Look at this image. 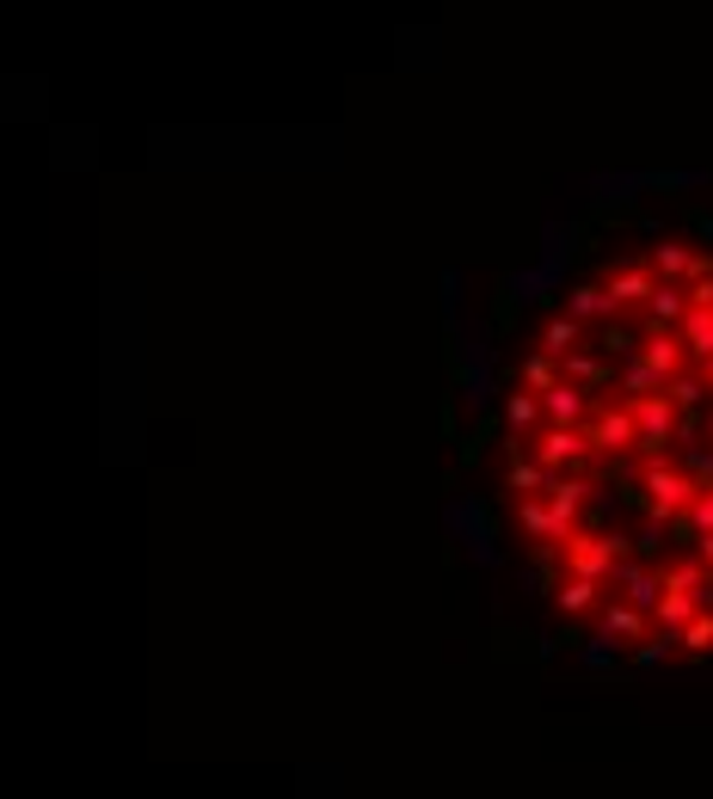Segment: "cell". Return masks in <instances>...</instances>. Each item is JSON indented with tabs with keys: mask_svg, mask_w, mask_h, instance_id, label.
<instances>
[{
	"mask_svg": "<svg viewBox=\"0 0 713 799\" xmlns=\"http://www.w3.org/2000/svg\"><path fill=\"white\" fill-rule=\"evenodd\" d=\"M695 492H701V480L689 468H670V461H652V468H646V511H652V517L677 523Z\"/></svg>",
	"mask_w": 713,
	"mask_h": 799,
	"instance_id": "6da1fadb",
	"label": "cell"
},
{
	"mask_svg": "<svg viewBox=\"0 0 713 799\" xmlns=\"http://www.w3.org/2000/svg\"><path fill=\"white\" fill-rule=\"evenodd\" d=\"M566 566H573V579H597L603 584L615 572V553H621V535H590V529H573L566 541Z\"/></svg>",
	"mask_w": 713,
	"mask_h": 799,
	"instance_id": "7a4b0ae2",
	"label": "cell"
},
{
	"mask_svg": "<svg viewBox=\"0 0 713 799\" xmlns=\"http://www.w3.org/2000/svg\"><path fill=\"white\" fill-rule=\"evenodd\" d=\"M585 437H590V455H621V449H634L640 431H634V407L621 400V407H603L597 419L585 424Z\"/></svg>",
	"mask_w": 713,
	"mask_h": 799,
	"instance_id": "3957f363",
	"label": "cell"
},
{
	"mask_svg": "<svg viewBox=\"0 0 713 799\" xmlns=\"http://www.w3.org/2000/svg\"><path fill=\"white\" fill-rule=\"evenodd\" d=\"M627 407H634V431H640L646 449H665V443L677 437V400H670V393H640Z\"/></svg>",
	"mask_w": 713,
	"mask_h": 799,
	"instance_id": "277c9868",
	"label": "cell"
},
{
	"mask_svg": "<svg viewBox=\"0 0 713 799\" xmlns=\"http://www.w3.org/2000/svg\"><path fill=\"white\" fill-rule=\"evenodd\" d=\"M585 455H590L585 424H554V431L535 437V461H547V468H573V461H585Z\"/></svg>",
	"mask_w": 713,
	"mask_h": 799,
	"instance_id": "5b68a950",
	"label": "cell"
},
{
	"mask_svg": "<svg viewBox=\"0 0 713 799\" xmlns=\"http://www.w3.org/2000/svg\"><path fill=\"white\" fill-rule=\"evenodd\" d=\"M609 301H615V308H646V296H652V277L640 265H621V271H609Z\"/></svg>",
	"mask_w": 713,
	"mask_h": 799,
	"instance_id": "8992f818",
	"label": "cell"
},
{
	"mask_svg": "<svg viewBox=\"0 0 713 799\" xmlns=\"http://www.w3.org/2000/svg\"><path fill=\"white\" fill-rule=\"evenodd\" d=\"M542 419H554V424H585V393L559 376L554 388L542 393Z\"/></svg>",
	"mask_w": 713,
	"mask_h": 799,
	"instance_id": "52a82bcc",
	"label": "cell"
},
{
	"mask_svg": "<svg viewBox=\"0 0 713 799\" xmlns=\"http://www.w3.org/2000/svg\"><path fill=\"white\" fill-rule=\"evenodd\" d=\"M566 313H573L578 327H585V320H609V313H615V301H609L603 283H578L573 296H566Z\"/></svg>",
	"mask_w": 713,
	"mask_h": 799,
	"instance_id": "ba28073f",
	"label": "cell"
},
{
	"mask_svg": "<svg viewBox=\"0 0 713 799\" xmlns=\"http://www.w3.org/2000/svg\"><path fill=\"white\" fill-rule=\"evenodd\" d=\"M517 523H523V529L535 535V541H566V529L554 523V504H542L535 492H529V499L517 504Z\"/></svg>",
	"mask_w": 713,
	"mask_h": 799,
	"instance_id": "9c48e42d",
	"label": "cell"
},
{
	"mask_svg": "<svg viewBox=\"0 0 713 799\" xmlns=\"http://www.w3.org/2000/svg\"><path fill=\"white\" fill-rule=\"evenodd\" d=\"M505 424H511V437L523 443L529 431H535V424H542V393H511V400H505Z\"/></svg>",
	"mask_w": 713,
	"mask_h": 799,
	"instance_id": "30bf717a",
	"label": "cell"
},
{
	"mask_svg": "<svg viewBox=\"0 0 713 799\" xmlns=\"http://www.w3.org/2000/svg\"><path fill=\"white\" fill-rule=\"evenodd\" d=\"M652 265L665 271L670 283H682V277H695V271H708V265L695 259V252H689V247H677V240H665V247L652 252Z\"/></svg>",
	"mask_w": 713,
	"mask_h": 799,
	"instance_id": "8fae6325",
	"label": "cell"
},
{
	"mask_svg": "<svg viewBox=\"0 0 713 799\" xmlns=\"http://www.w3.org/2000/svg\"><path fill=\"white\" fill-rule=\"evenodd\" d=\"M578 339H585V327H578L573 313H559V320H547V327H542V351H547V357H566Z\"/></svg>",
	"mask_w": 713,
	"mask_h": 799,
	"instance_id": "7c38bea8",
	"label": "cell"
},
{
	"mask_svg": "<svg viewBox=\"0 0 713 799\" xmlns=\"http://www.w3.org/2000/svg\"><path fill=\"white\" fill-rule=\"evenodd\" d=\"M658 388H665V376H658L646 357H627V369H621V393L640 400V393H658Z\"/></svg>",
	"mask_w": 713,
	"mask_h": 799,
	"instance_id": "4fadbf2b",
	"label": "cell"
},
{
	"mask_svg": "<svg viewBox=\"0 0 713 799\" xmlns=\"http://www.w3.org/2000/svg\"><path fill=\"white\" fill-rule=\"evenodd\" d=\"M547 480H554V468H547V461H529V455H517L511 461V492H547Z\"/></svg>",
	"mask_w": 713,
	"mask_h": 799,
	"instance_id": "5bb4252c",
	"label": "cell"
},
{
	"mask_svg": "<svg viewBox=\"0 0 713 799\" xmlns=\"http://www.w3.org/2000/svg\"><path fill=\"white\" fill-rule=\"evenodd\" d=\"M603 634H615V640H640V634H646V609H634V603H615V609L603 615Z\"/></svg>",
	"mask_w": 713,
	"mask_h": 799,
	"instance_id": "9a60e30c",
	"label": "cell"
},
{
	"mask_svg": "<svg viewBox=\"0 0 713 799\" xmlns=\"http://www.w3.org/2000/svg\"><path fill=\"white\" fill-rule=\"evenodd\" d=\"M517 376H523L529 393H547L559 381V369H554V357H547V351H535V357H523V369H517Z\"/></svg>",
	"mask_w": 713,
	"mask_h": 799,
	"instance_id": "2e32d148",
	"label": "cell"
},
{
	"mask_svg": "<svg viewBox=\"0 0 713 799\" xmlns=\"http://www.w3.org/2000/svg\"><path fill=\"white\" fill-rule=\"evenodd\" d=\"M559 369H566V381H573V388H590V381H603V363L590 357V351H566V363H559Z\"/></svg>",
	"mask_w": 713,
	"mask_h": 799,
	"instance_id": "e0dca14e",
	"label": "cell"
},
{
	"mask_svg": "<svg viewBox=\"0 0 713 799\" xmlns=\"http://www.w3.org/2000/svg\"><path fill=\"white\" fill-rule=\"evenodd\" d=\"M597 591H603L597 579H566V584H559V609H566V615H585L590 603H597Z\"/></svg>",
	"mask_w": 713,
	"mask_h": 799,
	"instance_id": "ac0fdd59",
	"label": "cell"
},
{
	"mask_svg": "<svg viewBox=\"0 0 713 799\" xmlns=\"http://www.w3.org/2000/svg\"><path fill=\"white\" fill-rule=\"evenodd\" d=\"M677 646H689V652H708V646H713V615H689V627L677 634Z\"/></svg>",
	"mask_w": 713,
	"mask_h": 799,
	"instance_id": "d6986e66",
	"label": "cell"
},
{
	"mask_svg": "<svg viewBox=\"0 0 713 799\" xmlns=\"http://www.w3.org/2000/svg\"><path fill=\"white\" fill-rule=\"evenodd\" d=\"M615 652H621L615 634H597V640L585 646V664H590V671H609V664H615Z\"/></svg>",
	"mask_w": 713,
	"mask_h": 799,
	"instance_id": "ffe728a7",
	"label": "cell"
},
{
	"mask_svg": "<svg viewBox=\"0 0 713 799\" xmlns=\"http://www.w3.org/2000/svg\"><path fill=\"white\" fill-rule=\"evenodd\" d=\"M670 646H677V634H652V640L634 652V659H640V671H652V664H665V659H670Z\"/></svg>",
	"mask_w": 713,
	"mask_h": 799,
	"instance_id": "44dd1931",
	"label": "cell"
},
{
	"mask_svg": "<svg viewBox=\"0 0 713 799\" xmlns=\"http://www.w3.org/2000/svg\"><path fill=\"white\" fill-rule=\"evenodd\" d=\"M443 308H462V277H455V271L443 277Z\"/></svg>",
	"mask_w": 713,
	"mask_h": 799,
	"instance_id": "7402d4cb",
	"label": "cell"
},
{
	"mask_svg": "<svg viewBox=\"0 0 713 799\" xmlns=\"http://www.w3.org/2000/svg\"><path fill=\"white\" fill-rule=\"evenodd\" d=\"M708 381H713V357H708Z\"/></svg>",
	"mask_w": 713,
	"mask_h": 799,
	"instance_id": "603a6c76",
	"label": "cell"
},
{
	"mask_svg": "<svg viewBox=\"0 0 713 799\" xmlns=\"http://www.w3.org/2000/svg\"><path fill=\"white\" fill-rule=\"evenodd\" d=\"M708 240H713V221H708Z\"/></svg>",
	"mask_w": 713,
	"mask_h": 799,
	"instance_id": "cb8c5ba5",
	"label": "cell"
}]
</instances>
